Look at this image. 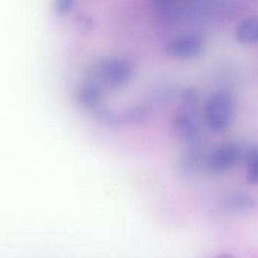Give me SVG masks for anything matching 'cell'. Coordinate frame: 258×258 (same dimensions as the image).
<instances>
[{"instance_id": "6da1fadb", "label": "cell", "mask_w": 258, "mask_h": 258, "mask_svg": "<svg viewBox=\"0 0 258 258\" xmlns=\"http://www.w3.org/2000/svg\"><path fill=\"white\" fill-rule=\"evenodd\" d=\"M237 115V102L229 91L219 90L208 96L204 103L202 118L211 133H223L232 126Z\"/></svg>"}, {"instance_id": "7a4b0ae2", "label": "cell", "mask_w": 258, "mask_h": 258, "mask_svg": "<svg viewBox=\"0 0 258 258\" xmlns=\"http://www.w3.org/2000/svg\"><path fill=\"white\" fill-rule=\"evenodd\" d=\"M201 115L198 108V94L193 90H187L182 94L181 105L173 118V133L185 145L199 143L201 137Z\"/></svg>"}, {"instance_id": "3957f363", "label": "cell", "mask_w": 258, "mask_h": 258, "mask_svg": "<svg viewBox=\"0 0 258 258\" xmlns=\"http://www.w3.org/2000/svg\"><path fill=\"white\" fill-rule=\"evenodd\" d=\"M134 67L124 58H105L93 70L90 76L103 90H118L131 81Z\"/></svg>"}, {"instance_id": "277c9868", "label": "cell", "mask_w": 258, "mask_h": 258, "mask_svg": "<svg viewBox=\"0 0 258 258\" xmlns=\"http://www.w3.org/2000/svg\"><path fill=\"white\" fill-rule=\"evenodd\" d=\"M241 148L235 143H222L207 154L205 170L211 175H225L243 163Z\"/></svg>"}, {"instance_id": "5b68a950", "label": "cell", "mask_w": 258, "mask_h": 258, "mask_svg": "<svg viewBox=\"0 0 258 258\" xmlns=\"http://www.w3.org/2000/svg\"><path fill=\"white\" fill-rule=\"evenodd\" d=\"M205 50V41L198 34H184L170 40L166 46V53L173 59L188 61L201 56Z\"/></svg>"}, {"instance_id": "8992f818", "label": "cell", "mask_w": 258, "mask_h": 258, "mask_svg": "<svg viewBox=\"0 0 258 258\" xmlns=\"http://www.w3.org/2000/svg\"><path fill=\"white\" fill-rule=\"evenodd\" d=\"M207 154H208V151H205L199 143L190 145L179 161V170L185 176L198 175L202 169H205Z\"/></svg>"}, {"instance_id": "52a82bcc", "label": "cell", "mask_w": 258, "mask_h": 258, "mask_svg": "<svg viewBox=\"0 0 258 258\" xmlns=\"http://www.w3.org/2000/svg\"><path fill=\"white\" fill-rule=\"evenodd\" d=\"M102 99H103V88L91 78L84 81V84L78 90V100L88 111L99 109L102 105Z\"/></svg>"}, {"instance_id": "ba28073f", "label": "cell", "mask_w": 258, "mask_h": 258, "mask_svg": "<svg viewBox=\"0 0 258 258\" xmlns=\"http://www.w3.org/2000/svg\"><path fill=\"white\" fill-rule=\"evenodd\" d=\"M235 40L241 44L258 43V16H249L241 19L234 31Z\"/></svg>"}, {"instance_id": "9c48e42d", "label": "cell", "mask_w": 258, "mask_h": 258, "mask_svg": "<svg viewBox=\"0 0 258 258\" xmlns=\"http://www.w3.org/2000/svg\"><path fill=\"white\" fill-rule=\"evenodd\" d=\"M106 123L111 124H133L136 121H142L146 118V111L143 108L124 109L121 112H106L102 117Z\"/></svg>"}, {"instance_id": "30bf717a", "label": "cell", "mask_w": 258, "mask_h": 258, "mask_svg": "<svg viewBox=\"0 0 258 258\" xmlns=\"http://www.w3.org/2000/svg\"><path fill=\"white\" fill-rule=\"evenodd\" d=\"M243 166L246 182L250 185H258V145H253L244 151Z\"/></svg>"}, {"instance_id": "8fae6325", "label": "cell", "mask_w": 258, "mask_h": 258, "mask_svg": "<svg viewBox=\"0 0 258 258\" xmlns=\"http://www.w3.org/2000/svg\"><path fill=\"white\" fill-rule=\"evenodd\" d=\"M73 5V0H55V10L58 14H67L69 11H72Z\"/></svg>"}, {"instance_id": "7c38bea8", "label": "cell", "mask_w": 258, "mask_h": 258, "mask_svg": "<svg viewBox=\"0 0 258 258\" xmlns=\"http://www.w3.org/2000/svg\"><path fill=\"white\" fill-rule=\"evenodd\" d=\"M76 23H78V28H79L81 31H84V32H88V31L93 28V22H91V19L87 17V16H79V17L76 19Z\"/></svg>"}, {"instance_id": "4fadbf2b", "label": "cell", "mask_w": 258, "mask_h": 258, "mask_svg": "<svg viewBox=\"0 0 258 258\" xmlns=\"http://www.w3.org/2000/svg\"><path fill=\"white\" fill-rule=\"evenodd\" d=\"M214 258H235V256L231 255V253H220V255H217V256H214Z\"/></svg>"}]
</instances>
